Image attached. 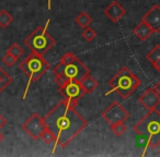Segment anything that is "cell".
<instances>
[{"label": "cell", "mask_w": 160, "mask_h": 157, "mask_svg": "<svg viewBox=\"0 0 160 157\" xmlns=\"http://www.w3.org/2000/svg\"><path fill=\"white\" fill-rule=\"evenodd\" d=\"M159 155H160V150H159Z\"/></svg>", "instance_id": "31"}, {"label": "cell", "mask_w": 160, "mask_h": 157, "mask_svg": "<svg viewBox=\"0 0 160 157\" xmlns=\"http://www.w3.org/2000/svg\"><path fill=\"white\" fill-rule=\"evenodd\" d=\"M76 105L64 99L44 117L46 127L56 135L57 145L65 148L83 129L88 121L76 110Z\"/></svg>", "instance_id": "1"}, {"label": "cell", "mask_w": 160, "mask_h": 157, "mask_svg": "<svg viewBox=\"0 0 160 157\" xmlns=\"http://www.w3.org/2000/svg\"><path fill=\"white\" fill-rule=\"evenodd\" d=\"M82 37H83V39L87 40V42H92V40L97 37V33L93 29L88 26V27H86V29H83Z\"/></svg>", "instance_id": "22"}, {"label": "cell", "mask_w": 160, "mask_h": 157, "mask_svg": "<svg viewBox=\"0 0 160 157\" xmlns=\"http://www.w3.org/2000/svg\"><path fill=\"white\" fill-rule=\"evenodd\" d=\"M0 82H1V74H0Z\"/></svg>", "instance_id": "30"}, {"label": "cell", "mask_w": 160, "mask_h": 157, "mask_svg": "<svg viewBox=\"0 0 160 157\" xmlns=\"http://www.w3.org/2000/svg\"><path fill=\"white\" fill-rule=\"evenodd\" d=\"M136 134L146 139V144L150 148L160 146V113L157 109L148 110L147 115L134 126Z\"/></svg>", "instance_id": "2"}, {"label": "cell", "mask_w": 160, "mask_h": 157, "mask_svg": "<svg viewBox=\"0 0 160 157\" xmlns=\"http://www.w3.org/2000/svg\"><path fill=\"white\" fill-rule=\"evenodd\" d=\"M0 74H1V82H0V93H2L8 86L12 83V76L8 72H6L1 67H0Z\"/></svg>", "instance_id": "16"}, {"label": "cell", "mask_w": 160, "mask_h": 157, "mask_svg": "<svg viewBox=\"0 0 160 157\" xmlns=\"http://www.w3.org/2000/svg\"><path fill=\"white\" fill-rule=\"evenodd\" d=\"M153 68H155L156 69V70H157L158 71V72H159L160 73V60H159V61H157V62H156V63L155 64H153Z\"/></svg>", "instance_id": "28"}, {"label": "cell", "mask_w": 160, "mask_h": 157, "mask_svg": "<svg viewBox=\"0 0 160 157\" xmlns=\"http://www.w3.org/2000/svg\"><path fill=\"white\" fill-rule=\"evenodd\" d=\"M104 14L113 23H118V21L126 14V10H125L118 1H112V2L105 8Z\"/></svg>", "instance_id": "12"}, {"label": "cell", "mask_w": 160, "mask_h": 157, "mask_svg": "<svg viewBox=\"0 0 160 157\" xmlns=\"http://www.w3.org/2000/svg\"><path fill=\"white\" fill-rule=\"evenodd\" d=\"M6 124H7V119H6V118L0 113V129L3 128Z\"/></svg>", "instance_id": "26"}, {"label": "cell", "mask_w": 160, "mask_h": 157, "mask_svg": "<svg viewBox=\"0 0 160 157\" xmlns=\"http://www.w3.org/2000/svg\"><path fill=\"white\" fill-rule=\"evenodd\" d=\"M146 58L152 66L157 61H159L160 60V45H156V46L152 48V50H150L148 53H147Z\"/></svg>", "instance_id": "18"}, {"label": "cell", "mask_w": 160, "mask_h": 157, "mask_svg": "<svg viewBox=\"0 0 160 157\" xmlns=\"http://www.w3.org/2000/svg\"><path fill=\"white\" fill-rule=\"evenodd\" d=\"M45 128H46V123L44 121V118L41 117L38 113H32L22 124V130L28 133L33 140H40Z\"/></svg>", "instance_id": "7"}, {"label": "cell", "mask_w": 160, "mask_h": 157, "mask_svg": "<svg viewBox=\"0 0 160 157\" xmlns=\"http://www.w3.org/2000/svg\"><path fill=\"white\" fill-rule=\"evenodd\" d=\"M59 93L64 96L65 99L69 100L70 103L77 106L79 99L85 95L86 92L82 89V85H81L80 81L70 80L65 85L59 87Z\"/></svg>", "instance_id": "9"}, {"label": "cell", "mask_w": 160, "mask_h": 157, "mask_svg": "<svg viewBox=\"0 0 160 157\" xmlns=\"http://www.w3.org/2000/svg\"><path fill=\"white\" fill-rule=\"evenodd\" d=\"M110 129L113 132V134L116 135V136H121V135L126 132V126L124 124V122H118V123L111 124Z\"/></svg>", "instance_id": "20"}, {"label": "cell", "mask_w": 160, "mask_h": 157, "mask_svg": "<svg viewBox=\"0 0 160 157\" xmlns=\"http://www.w3.org/2000/svg\"><path fill=\"white\" fill-rule=\"evenodd\" d=\"M53 73L54 75L65 74L70 80L80 81L86 75L90 74V70L77 58L75 61L70 63H62L59 61L57 66L53 69Z\"/></svg>", "instance_id": "6"}, {"label": "cell", "mask_w": 160, "mask_h": 157, "mask_svg": "<svg viewBox=\"0 0 160 157\" xmlns=\"http://www.w3.org/2000/svg\"><path fill=\"white\" fill-rule=\"evenodd\" d=\"M76 59H77V57H76L75 53H66L62 58H60V62H62V63H70V62L75 61Z\"/></svg>", "instance_id": "25"}, {"label": "cell", "mask_w": 160, "mask_h": 157, "mask_svg": "<svg viewBox=\"0 0 160 157\" xmlns=\"http://www.w3.org/2000/svg\"><path fill=\"white\" fill-rule=\"evenodd\" d=\"M142 21L147 23L149 26L152 29L153 33L160 32V7L158 5H155L146 12L142 19Z\"/></svg>", "instance_id": "11"}, {"label": "cell", "mask_w": 160, "mask_h": 157, "mask_svg": "<svg viewBox=\"0 0 160 157\" xmlns=\"http://www.w3.org/2000/svg\"><path fill=\"white\" fill-rule=\"evenodd\" d=\"M112 91L116 92L122 98H128L140 85V80L129 70L128 68H122L111 80L109 81Z\"/></svg>", "instance_id": "3"}, {"label": "cell", "mask_w": 160, "mask_h": 157, "mask_svg": "<svg viewBox=\"0 0 160 157\" xmlns=\"http://www.w3.org/2000/svg\"><path fill=\"white\" fill-rule=\"evenodd\" d=\"M7 53H11L13 57H16L17 59H19V58L21 57V56L24 53V50H23V48L20 46L19 44H12L11 46L8 48V50H7Z\"/></svg>", "instance_id": "21"}, {"label": "cell", "mask_w": 160, "mask_h": 157, "mask_svg": "<svg viewBox=\"0 0 160 157\" xmlns=\"http://www.w3.org/2000/svg\"><path fill=\"white\" fill-rule=\"evenodd\" d=\"M47 24H48V21L45 26H38L36 30H34V32H32L24 40V44L33 53H36L41 56L46 53L56 44L54 37L47 32Z\"/></svg>", "instance_id": "5"}, {"label": "cell", "mask_w": 160, "mask_h": 157, "mask_svg": "<svg viewBox=\"0 0 160 157\" xmlns=\"http://www.w3.org/2000/svg\"><path fill=\"white\" fill-rule=\"evenodd\" d=\"M68 81H70V79L66 76L65 74H58V75H55V83L58 85V87L62 86V85L66 84Z\"/></svg>", "instance_id": "24"}, {"label": "cell", "mask_w": 160, "mask_h": 157, "mask_svg": "<svg viewBox=\"0 0 160 157\" xmlns=\"http://www.w3.org/2000/svg\"><path fill=\"white\" fill-rule=\"evenodd\" d=\"M138 102L142 104V106L144 108H146L147 110H151V109L157 108V106L160 103V96L157 92L155 91V89H148L144 92V94L139 96Z\"/></svg>", "instance_id": "10"}, {"label": "cell", "mask_w": 160, "mask_h": 157, "mask_svg": "<svg viewBox=\"0 0 160 157\" xmlns=\"http://www.w3.org/2000/svg\"><path fill=\"white\" fill-rule=\"evenodd\" d=\"M3 139H5V136H3V134L1 132H0V143L3 141Z\"/></svg>", "instance_id": "29"}, {"label": "cell", "mask_w": 160, "mask_h": 157, "mask_svg": "<svg viewBox=\"0 0 160 157\" xmlns=\"http://www.w3.org/2000/svg\"><path fill=\"white\" fill-rule=\"evenodd\" d=\"M13 21V18L12 16L6 10H1L0 11V27L2 29H6L8 27V25H10Z\"/></svg>", "instance_id": "19"}, {"label": "cell", "mask_w": 160, "mask_h": 157, "mask_svg": "<svg viewBox=\"0 0 160 157\" xmlns=\"http://www.w3.org/2000/svg\"><path fill=\"white\" fill-rule=\"evenodd\" d=\"M75 22L78 26L82 27V29H86L88 27L92 22V18L87 13V12H80L75 19Z\"/></svg>", "instance_id": "15"}, {"label": "cell", "mask_w": 160, "mask_h": 157, "mask_svg": "<svg viewBox=\"0 0 160 157\" xmlns=\"http://www.w3.org/2000/svg\"><path fill=\"white\" fill-rule=\"evenodd\" d=\"M41 140H43V142L46 144H56L57 145V139H56V135L49 130L48 128H45L43 131L42 135H41Z\"/></svg>", "instance_id": "17"}, {"label": "cell", "mask_w": 160, "mask_h": 157, "mask_svg": "<svg viewBox=\"0 0 160 157\" xmlns=\"http://www.w3.org/2000/svg\"><path fill=\"white\" fill-rule=\"evenodd\" d=\"M133 32L140 40H147L151 36V34L153 33L152 29H151V27L142 20V22L137 25V26L134 27Z\"/></svg>", "instance_id": "13"}, {"label": "cell", "mask_w": 160, "mask_h": 157, "mask_svg": "<svg viewBox=\"0 0 160 157\" xmlns=\"http://www.w3.org/2000/svg\"><path fill=\"white\" fill-rule=\"evenodd\" d=\"M80 83H81V85H82V89L85 90L86 94L92 93V92L99 86L98 81H97L94 77H92L90 74H88V75H86L85 77H82V79L80 80Z\"/></svg>", "instance_id": "14"}, {"label": "cell", "mask_w": 160, "mask_h": 157, "mask_svg": "<svg viewBox=\"0 0 160 157\" xmlns=\"http://www.w3.org/2000/svg\"><path fill=\"white\" fill-rule=\"evenodd\" d=\"M49 67H51L49 63L43 58V56L33 53V51L20 62V69L23 73H25L29 76L30 80L27 90L29 89L32 82H36L41 76H43L48 71Z\"/></svg>", "instance_id": "4"}, {"label": "cell", "mask_w": 160, "mask_h": 157, "mask_svg": "<svg viewBox=\"0 0 160 157\" xmlns=\"http://www.w3.org/2000/svg\"><path fill=\"white\" fill-rule=\"evenodd\" d=\"M17 61H18V59H17L16 57H13V56L11 55V53H7L5 56H3L2 58V62L3 64H5L6 67H8V68H11V67H13L14 64L17 63Z\"/></svg>", "instance_id": "23"}, {"label": "cell", "mask_w": 160, "mask_h": 157, "mask_svg": "<svg viewBox=\"0 0 160 157\" xmlns=\"http://www.w3.org/2000/svg\"><path fill=\"white\" fill-rule=\"evenodd\" d=\"M153 89H155V91L157 92V93L159 94V96H160V80L156 83V85L153 86Z\"/></svg>", "instance_id": "27"}, {"label": "cell", "mask_w": 160, "mask_h": 157, "mask_svg": "<svg viewBox=\"0 0 160 157\" xmlns=\"http://www.w3.org/2000/svg\"><path fill=\"white\" fill-rule=\"evenodd\" d=\"M102 118L111 126L118 122H124L128 119L129 113L118 102H113L102 113Z\"/></svg>", "instance_id": "8"}]
</instances>
